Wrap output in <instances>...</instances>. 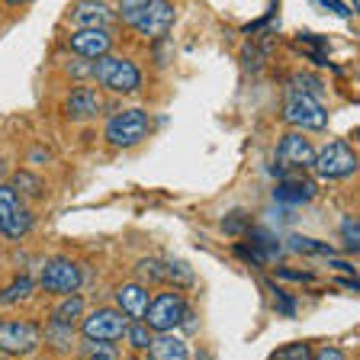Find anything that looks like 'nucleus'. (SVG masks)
<instances>
[{"mask_svg":"<svg viewBox=\"0 0 360 360\" xmlns=\"http://www.w3.org/2000/svg\"><path fill=\"white\" fill-rule=\"evenodd\" d=\"M0 360H10V357H7V354H4V351H0Z\"/></svg>","mask_w":360,"mask_h":360,"instance_id":"f704fd0d","label":"nucleus"},{"mask_svg":"<svg viewBox=\"0 0 360 360\" xmlns=\"http://www.w3.org/2000/svg\"><path fill=\"white\" fill-rule=\"evenodd\" d=\"M277 161L286 167H312L315 161V148L306 135L300 132H286L277 145Z\"/></svg>","mask_w":360,"mask_h":360,"instance_id":"9b49d317","label":"nucleus"},{"mask_svg":"<svg viewBox=\"0 0 360 360\" xmlns=\"http://www.w3.org/2000/svg\"><path fill=\"white\" fill-rule=\"evenodd\" d=\"M81 335L90 338V341H120L126 338V328H129V319L120 312V309H97L90 312L87 319H81Z\"/></svg>","mask_w":360,"mask_h":360,"instance_id":"1a4fd4ad","label":"nucleus"},{"mask_svg":"<svg viewBox=\"0 0 360 360\" xmlns=\"http://www.w3.org/2000/svg\"><path fill=\"white\" fill-rule=\"evenodd\" d=\"M7 4H13V7H16V4H30V0H7Z\"/></svg>","mask_w":360,"mask_h":360,"instance_id":"473e14b6","label":"nucleus"},{"mask_svg":"<svg viewBox=\"0 0 360 360\" xmlns=\"http://www.w3.org/2000/svg\"><path fill=\"white\" fill-rule=\"evenodd\" d=\"M100 110H103V100H100L97 90H90V87H77L75 94L68 97V106H65L68 120H77V122L100 116Z\"/></svg>","mask_w":360,"mask_h":360,"instance_id":"2eb2a0df","label":"nucleus"},{"mask_svg":"<svg viewBox=\"0 0 360 360\" xmlns=\"http://www.w3.org/2000/svg\"><path fill=\"white\" fill-rule=\"evenodd\" d=\"M235 255H238L241 261H248V264H264L267 261V255H264L255 241H251V245H235Z\"/></svg>","mask_w":360,"mask_h":360,"instance_id":"c85d7f7f","label":"nucleus"},{"mask_svg":"<svg viewBox=\"0 0 360 360\" xmlns=\"http://www.w3.org/2000/svg\"><path fill=\"white\" fill-rule=\"evenodd\" d=\"M139 274L151 277V283H165V261H161V257H145V261L139 264Z\"/></svg>","mask_w":360,"mask_h":360,"instance_id":"cd10ccee","label":"nucleus"},{"mask_svg":"<svg viewBox=\"0 0 360 360\" xmlns=\"http://www.w3.org/2000/svg\"><path fill=\"white\" fill-rule=\"evenodd\" d=\"M280 277H283V280H306V283H309V280H312V274H300V270H280Z\"/></svg>","mask_w":360,"mask_h":360,"instance_id":"7c9ffc66","label":"nucleus"},{"mask_svg":"<svg viewBox=\"0 0 360 360\" xmlns=\"http://www.w3.org/2000/svg\"><path fill=\"white\" fill-rule=\"evenodd\" d=\"M283 120L296 129H306V132H325L328 129V110L312 94L290 90L283 103Z\"/></svg>","mask_w":360,"mask_h":360,"instance_id":"20e7f679","label":"nucleus"},{"mask_svg":"<svg viewBox=\"0 0 360 360\" xmlns=\"http://www.w3.org/2000/svg\"><path fill=\"white\" fill-rule=\"evenodd\" d=\"M90 71H94V77H97L106 90H112V94H135V90L142 87V71H139V65L129 58L103 55V58L94 61Z\"/></svg>","mask_w":360,"mask_h":360,"instance_id":"7ed1b4c3","label":"nucleus"},{"mask_svg":"<svg viewBox=\"0 0 360 360\" xmlns=\"http://www.w3.org/2000/svg\"><path fill=\"white\" fill-rule=\"evenodd\" d=\"M49 345H55L58 351L75 347V325H61V322H49Z\"/></svg>","mask_w":360,"mask_h":360,"instance_id":"5701e85b","label":"nucleus"},{"mask_svg":"<svg viewBox=\"0 0 360 360\" xmlns=\"http://www.w3.org/2000/svg\"><path fill=\"white\" fill-rule=\"evenodd\" d=\"M190 315V306L180 292H158L155 300H148V309H145L142 322L148 325L151 331H174L180 328V322Z\"/></svg>","mask_w":360,"mask_h":360,"instance_id":"423d86ee","label":"nucleus"},{"mask_svg":"<svg viewBox=\"0 0 360 360\" xmlns=\"http://www.w3.org/2000/svg\"><path fill=\"white\" fill-rule=\"evenodd\" d=\"M120 16L145 39H165L174 26L171 0H120Z\"/></svg>","mask_w":360,"mask_h":360,"instance_id":"f257e3e1","label":"nucleus"},{"mask_svg":"<svg viewBox=\"0 0 360 360\" xmlns=\"http://www.w3.org/2000/svg\"><path fill=\"white\" fill-rule=\"evenodd\" d=\"M126 338H129V345L135 347V351H148V345H151V328L139 319V322H129V328H126Z\"/></svg>","mask_w":360,"mask_h":360,"instance_id":"b1692460","label":"nucleus"},{"mask_svg":"<svg viewBox=\"0 0 360 360\" xmlns=\"http://www.w3.org/2000/svg\"><path fill=\"white\" fill-rule=\"evenodd\" d=\"M84 300L77 296V292H71V296H65V300L58 302V306L52 309V322H61V325H77L84 319Z\"/></svg>","mask_w":360,"mask_h":360,"instance_id":"a211bd4d","label":"nucleus"},{"mask_svg":"<svg viewBox=\"0 0 360 360\" xmlns=\"http://www.w3.org/2000/svg\"><path fill=\"white\" fill-rule=\"evenodd\" d=\"M32 212L26 210L22 196L16 193L10 184H0V238L22 241L32 232Z\"/></svg>","mask_w":360,"mask_h":360,"instance_id":"f03ea898","label":"nucleus"},{"mask_svg":"<svg viewBox=\"0 0 360 360\" xmlns=\"http://www.w3.org/2000/svg\"><path fill=\"white\" fill-rule=\"evenodd\" d=\"M341 238H345V248L351 251V255H357L360 251V225L354 216H345V222H341Z\"/></svg>","mask_w":360,"mask_h":360,"instance_id":"a878e982","label":"nucleus"},{"mask_svg":"<svg viewBox=\"0 0 360 360\" xmlns=\"http://www.w3.org/2000/svg\"><path fill=\"white\" fill-rule=\"evenodd\" d=\"M196 360H212V357H210V354H200V357H196Z\"/></svg>","mask_w":360,"mask_h":360,"instance_id":"72a5a7b5","label":"nucleus"},{"mask_svg":"<svg viewBox=\"0 0 360 360\" xmlns=\"http://www.w3.org/2000/svg\"><path fill=\"white\" fill-rule=\"evenodd\" d=\"M319 193V187H315L312 180H300V177H290L283 180L277 190H274V200L283 202V206H302L306 200H312V196Z\"/></svg>","mask_w":360,"mask_h":360,"instance_id":"dca6fc26","label":"nucleus"},{"mask_svg":"<svg viewBox=\"0 0 360 360\" xmlns=\"http://www.w3.org/2000/svg\"><path fill=\"white\" fill-rule=\"evenodd\" d=\"M161 261H165V283H180V286L196 283V274L187 261H180V257H161Z\"/></svg>","mask_w":360,"mask_h":360,"instance_id":"6ab92c4d","label":"nucleus"},{"mask_svg":"<svg viewBox=\"0 0 360 360\" xmlns=\"http://www.w3.org/2000/svg\"><path fill=\"white\" fill-rule=\"evenodd\" d=\"M351 4H354V7H357V4H360V0H351Z\"/></svg>","mask_w":360,"mask_h":360,"instance_id":"c9c22d12","label":"nucleus"},{"mask_svg":"<svg viewBox=\"0 0 360 360\" xmlns=\"http://www.w3.org/2000/svg\"><path fill=\"white\" fill-rule=\"evenodd\" d=\"M32 290H36V280L22 274V277H16L13 283L7 286V290H0V306H16V302L30 300Z\"/></svg>","mask_w":360,"mask_h":360,"instance_id":"aec40b11","label":"nucleus"},{"mask_svg":"<svg viewBox=\"0 0 360 360\" xmlns=\"http://www.w3.org/2000/svg\"><path fill=\"white\" fill-rule=\"evenodd\" d=\"M10 187H13L16 193H30V196H42L45 193L42 180L32 177V174H16V184H10Z\"/></svg>","mask_w":360,"mask_h":360,"instance_id":"bb28decb","label":"nucleus"},{"mask_svg":"<svg viewBox=\"0 0 360 360\" xmlns=\"http://www.w3.org/2000/svg\"><path fill=\"white\" fill-rule=\"evenodd\" d=\"M112 20H116V13L106 0H81L71 10V22L77 30H106V26H112Z\"/></svg>","mask_w":360,"mask_h":360,"instance_id":"f8f14e48","label":"nucleus"},{"mask_svg":"<svg viewBox=\"0 0 360 360\" xmlns=\"http://www.w3.org/2000/svg\"><path fill=\"white\" fill-rule=\"evenodd\" d=\"M312 167L319 171L322 180H341L357 171V155H354V148L345 139H335V142H328L322 151H315Z\"/></svg>","mask_w":360,"mask_h":360,"instance_id":"6e6552de","label":"nucleus"},{"mask_svg":"<svg viewBox=\"0 0 360 360\" xmlns=\"http://www.w3.org/2000/svg\"><path fill=\"white\" fill-rule=\"evenodd\" d=\"M110 49H112V36L106 30H77L71 36V52L87 61H97L103 55H110Z\"/></svg>","mask_w":360,"mask_h":360,"instance_id":"ddd939ff","label":"nucleus"},{"mask_svg":"<svg viewBox=\"0 0 360 360\" xmlns=\"http://www.w3.org/2000/svg\"><path fill=\"white\" fill-rule=\"evenodd\" d=\"M84 283V274L81 267H77L71 257H49L42 267V274H39V286H42L45 292H55V296H71V292H77Z\"/></svg>","mask_w":360,"mask_h":360,"instance_id":"0eeeda50","label":"nucleus"},{"mask_svg":"<svg viewBox=\"0 0 360 360\" xmlns=\"http://www.w3.org/2000/svg\"><path fill=\"white\" fill-rule=\"evenodd\" d=\"M312 360H345V354L338 351V347H325V351L312 354Z\"/></svg>","mask_w":360,"mask_h":360,"instance_id":"c756f323","label":"nucleus"},{"mask_svg":"<svg viewBox=\"0 0 360 360\" xmlns=\"http://www.w3.org/2000/svg\"><path fill=\"white\" fill-rule=\"evenodd\" d=\"M290 251H296V255H315V257H335V251H331V245H325V241H315V238H302V235H290Z\"/></svg>","mask_w":360,"mask_h":360,"instance_id":"412c9836","label":"nucleus"},{"mask_svg":"<svg viewBox=\"0 0 360 360\" xmlns=\"http://www.w3.org/2000/svg\"><path fill=\"white\" fill-rule=\"evenodd\" d=\"M81 357L84 360H120V351H116L112 341H90V338H84Z\"/></svg>","mask_w":360,"mask_h":360,"instance_id":"4be33fe9","label":"nucleus"},{"mask_svg":"<svg viewBox=\"0 0 360 360\" xmlns=\"http://www.w3.org/2000/svg\"><path fill=\"white\" fill-rule=\"evenodd\" d=\"M148 351H151V360H190L187 341L177 335H165V331L158 338H151Z\"/></svg>","mask_w":360,"mask_h":360,"instance_id":"f3484780","label":"nucleus"},{"mask_svg":"<svg viewBox=\"0 0 360 360\" xmlns=\"http://www.w3.org/2000/svg\"><path fill=\"white\" fill-rule=\"evenodd\" d=\"M274 360H312V347H309L306 341H292V345L277 347Z\"/></svg>","mask_w":360,"mask_h":360,"instance_id":"393cba45","label":"nucleus"},{"mask_svg":"<svg viewBox=\"0 0 360 360\" xmlns=\"http://www.w3.org/2000/svg\"><path fill=\"white\" fill-rule=\"evenodd\" d=\"M148 132H151L148 112H142V110H122V112H116V116L106 122L103 139L112 145V148H132V145H139Z\"/></svg>","mask_w":360,"mask_h":360,"instance_id":"39448f33","label":"nucleus"},{"mask_svg":"<svg viewBox=\"0 0 360 360\" xmlns=\"http://www.w3.org/2000/svg\"><path fill=\"white\" fill-rule=\"evenodd\" d=\"M39 325L22 322V319H7L0 322V351L4 354H30L39 345Z\"/></svg>","mask_w":360,"mask_h":360,"instance_id":"9d476101","label":"nucleus"},{"mask_svg":"<svg viewBox=\"0 0 360 360\" xmlns=\"http://www.w3.org/2000/svg\"><path fill=\"white\" fill-rule=\"evenodd\" d=\"M4 171H7V165H4V158H0V177H4Z\"/></svg>","mask_w":360,"mask_h":360,"instance_id":"2f4dec72","label":"nucleus"},{"mask_svg":"<svg viewBox=\"0 0 360 360\" xmlns=\"http://www.w3.org/2000/svg\"><path fill=\"white\" fill-rule=\"evenodd\" d=\"M132 360H139V357H132Z\"/></svg>","mask_w":360,"mask_h":360,"instance_id":"e433bc0d","label":"nucleus"},{"mask_svg":"<svg viewBox=\"0 0 360 360\" xmlns=\"http://www.w3.org/2000/svg\"><path fill=\"white\" fill-rule=\"evenodd\" d=\"M116 309L126 315L129 322H139L145 319V309H148V290L142 283H122L116 290Z\"/></svg>","mask_w":360,"mask_h":360,"instance_id":"4468645a","label":"nucleus"}]
</instances>
